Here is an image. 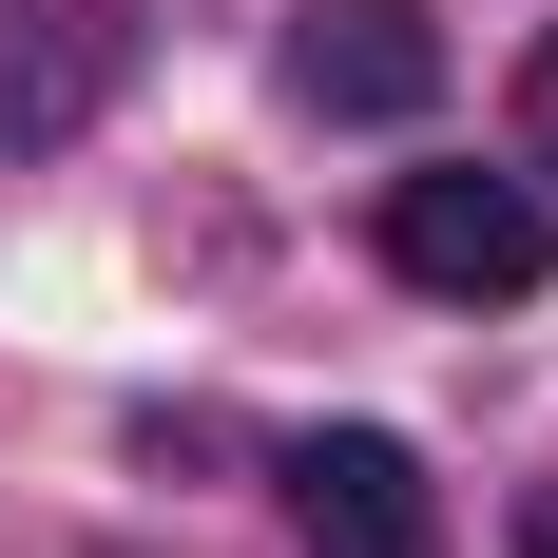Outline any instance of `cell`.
<instances>
[{"mask_svg": "<svg viewBox=\"0 0 558 558\" xmlns=\"http://www.w3.org/2000/svg\"><path fill=\"white\" fill-rule=\"evenodd\" d=\"M386 270L444 289V308H520L558 270V193L539 173H404L386 193Z\"/></svg>", "mask_w": 558, "mask_h": 558, "instance_id": "obj_1", "label": "cell"}, {"mask_svg": "<svg viewBox=\"0 0 558 558\" xmlns=\"http://www.w3.org/2000/svg\"><path fill=\"white\" fill-rule=\"evenodd\" d=\"M135 97V0H0V155H58Z\"/></svg>", "mask_w": 558, "mask_h": 558, "instance_id": "obj_2", "label": "cell"}, {"mask_svg": "<svg viewBox=\"0 0 558 558\" xmlns=\"http://www.w3.org/2000/svg\"><path fill=\"white\" fill-rule=\"evenodd\" d=\"M289 539L308 558H444V482L386 424H328V444H289Z\"/></svg>", "mask_w": 558, "mask_h": 558, "instance_id": "obj_3", "label": "cell"}, {"mask_svg": "<svg viewBox=\"0 0 558 558\" xmlns=\"http://www.w3.org/2000/svg\"><path fill=\"white\" fill-rule=\"evenodd\" d=\"M289 97L308 116H424L444 97V20L424 0H308L289 20Z\"/></svg>", "mask_w": 558, "mask_h": 558, "instance_id": "obj_4", "label": "cell"}, {"mask_svg": "<svg viewBox=\"0 0 558 558\" xmlns=\"http://www.w3.org/2000/svg\"><path fill=\"white\" fill-rule=\"evenodd\" d=\"M520 155H539V173H558V39H539V58H520Z\"/></svg>", "mask_w": 558, "mask_h": 558, "instance_id": "obj_5", "label": "cell"}, {"mask_svg": "<svg viewBox=\"0 0 558 558\" xmlns=\"http://www.w3.org/2000/svg\"><path fill=\"white\" fill-rule=\"evenodd\" d=\"M520 558H558V482H539V501H520Z\"/></svg>", "mask_w": 558, "mask_h": 558, "instance_id": "obj_6", "label": "cell"}]
</instances>
